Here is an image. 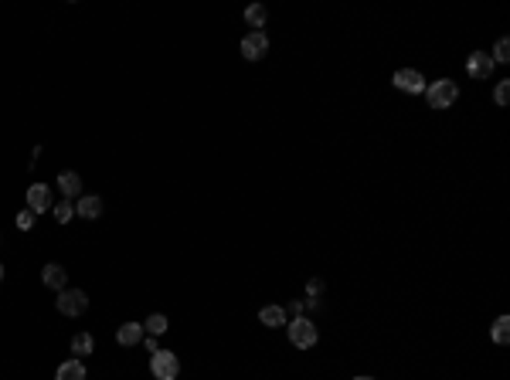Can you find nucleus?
Returning <instances> with one entry per match:
<instances>
[{
    "label": "nucleus",
    "mask_w": 510,
    "mask_h": 380,
    "mask_svg": "<svg viewBox=\"0 0 510 380\" xmlns=\"http://www.w3.org/2000/svg\"><path fill=\"white\" fill-rule=\"evenodd\" d=\"M306 288H309V299H320V292H323V282H320V279H309V285H306Z\"/></svg>",
    "instance_id": "5701e85b"
},
{
    "label": "nucleus",
    "mask_w": 510,
    "mask_h": 380,
    "mask_svg": "<svg viewBox=\"0 0 510 380\" xmlns=\"http://www.w3.org/2000/svg\"><path fill=\"white\" fill-rule=\"evenodd\" d=\"M55 200H51V187L48 184H31L27 187V211H34V214H41V211H48Z\"/></svg>",
    "instance_id": "0eeeda50"
},
{
    "label": "nucleus",
    "mask_w": 510,
    "mask_h": 380,
    "mask_svg": "<svg viewBox=\"0 0 510 380\" xmlns=\"http://www.w3.org/2000/svg\"><path fill=\"white\" fill-rule=\"evenodd\" d=\"M259 319H262V326H286L290 319H286V309L283 306H266V309H259Z\"/></svg>",
    "instance_id": "2eb2a0df"
},
{
    "label": "nucleus",
    "mask_w": 510,
    "mask_h": 380,
    "mask_svg": "<svg viewBox=\"0 0 510 380\" xmlns=\"http://www.w3.org/2000/svg\"><path fill=\"white\" fill-rule=\"evenodd\" d=\"M55 380H86V364L79 360V357H72V360H65L62 367H58V374Z\"/></svg>",
    "instance_id": "4468645a"
},
{
    "label": "nucleus",
    "mask_w": 510,
    "mask_h": 380,
    "mask_svg": "<svg viewBox=\"0 0 510 380\" xmlns=\"http://www.w3.org/2000/svg\"><path fill=\"white\" fill-rule=\"evenodd\" d=\"M354 380H374V377H354Z\"/></svg>",
    "instance_id": "a878e982"
},
{
    "label": "nucleus",
    "mask_w": 510,
    "mask_h": 380,
    "mask_svg": "<svg viewBox=\"0 0 510 380\" xmlns=\"http://www.w3.org/2000/svg\"><path fill=\"white\" fill-rule=\"evenodd\" d=\"M143 336H146L143 323H123V326L116 329V340H119V347H136V343H143Z\"/></svg>",
    "instance_id": "9d476101"
},
{
    "label": "nucleus",
    "mask_w": 510,
    "mask_h": 380,
    "mask_svg": "<svg viewBox=\"0 0 510 380\" xmlns=\"http://www.w3.org/2000/svg\"><path fill=\"white\" fill-rule=\"evenodd\" d=\"M41 282L48 285V288H55V292H62V288H65V282H68V272H65L62 265L48 262V265L41 269Z\"/></svg>",
    "instance_id": "9b49d317"
},
{
    "label": "nucleus",
    "mask_w": 510,
    "mask_h": 380,
    "mask_svg": "<svg viewBox=\"0 0 510 380\" xmlns=\"http://www.w3.org/2000/svg\"><path fill=\"white\" fill-rule=\"evenodd\" d=\"M490 336H494V343H497V347H504V343H507V340H510V316H500V319L494 323Z\"/></svg>",
    "instance_id": "f3484780"
},
{
    "label": "nucleus",
    "mask_w": 510,
    "mask_h": 380,
    "mask_svg": "<svg viewBox=\"0 0 510 380\" xmlns=\"http://www.w3.org/2000/svg\"><path fill=\"white\" fill-rule=\"evenodd\" d=\"M55 306H58L62 316H82L89 309V295L82 288H62L58 299H55Z\"/></svg>",
    "instance_id": "20e7f679"
},
{
    "label": "nucleus",
    "mask_w": 510,
    "mask_h": 380,
    "mask_svg": "<svg viewBox=\"0 0 510 380\" xmlns=\"http://www.w3.org/2000/svg\"><path fill=\"white\" fill-rule=\"evenodd\" d=\"M143 347H146L150 353H157V350H160V343H157V336H143Z\"/></svg>",
    "instance_id": "393cba45"
},
{
    "label": "nucleus",
    "mask_w": 510,
    "mask_h": 380,
    "mask_svg": "<svg viewBox=\"0 0 510 380\" xmlns=\"http://www.w3.org/2000/svg\"><path fill=\"white\" fill-rule=\"evenodd\" d=\"M72 217H75V204H72V200H58V204H55V221H58V224H68Z\"/></svg>",
    "instance_id": "6ab92c4d"
},
{
    "label": "nucleus",
    "mask_w": 510,
    "mask_h": 380,
    "mask_svg": "<svg viewBox=\"0 0 510 380\" xmlns=\"http://www.w3.org/2000/svg\"><path fill=\"white\" fill-rule=\"evenodd\" d=\"M266 51H269V34H266V31H248V34L242 38V55H245V62H259V58H266Z\"/></svg>",
    "instance_id": "39448f33"
},
{
    "label": "nucleus",
    "mask_w": 510,
    "mask_h": 380,
    "mask_svg": "<svg viewBox=\"0 0 510 380\" xmlns=\"http://www.w3.org/2000/svg\"><path fill=\"white\" fill-rule=\"evenodd\" d=\"M58 190H62L68 200H72V197L79 200V197H82V177H79L75 170H65V174L58 177Z\"/></svg>",
    "instance_id": "f8f14e48"
},
{
    "label": "nucleus",
    "mask_w": 510,
    "mask_h": 380,
    "mask_svg": "<svg viewBox=\"0 0 510 380\" xmlns=\"http://www.w3.org/2000/svg\"><path fill=\"white\" fill-rule=\"evenodd\" d=\"M466 72H470L473 79H490V72H494V58H490L487 51H473L470 62H466Z\"/></svg>",
    "instance_id": "6e6552de"
},
{
    "label": "nucleus",
    "mask_w": 510,
    "mask_h": 380,
    "mask_svg": "<svg viewBox=\"0 0 510 380\" xmlns=\"http://www.w3.org/2000/svg\"><path fill=\"white\" fill-rule=\"evenodd\" d=\"M150 370H153L157 380H177L181 360H177V353H170V350H157V353H150Z\"/></svg>",
    "instance_id": "7ed1b4c3"
},
{
    "label": "nucleus",
    "mask_w": 510,
    "mask_h": 380,
    "mask_svg": "<svg viewBox=\"0 0 510 380\" xmlns=\"http://www.w3.org/2000/svg\"><path fill=\"white\" fill-rule=\"evenodd\" d=\"M494 98H497V105H507L510 102V82H500L497 92H494Z\"/></svg>",
    "instance_id": "4be33fe9"
},
{
    "label": "nucleus",
    "mask_w": 510,
    "mask_h": 380,
    "mask_svg": "<svg viewBox=\"0 0 510 380\" xmlns=\"http://www.w3.org/2000/svg\"><path fill=\"white\" fill-rule=\"evenodd\" d=\"M286 333H290V343L300 347V350H309V347L316 343V326H313V319H306V316L290 319V323H286Z\"/></svg>",
    "instance_id": "f03ea898"
},
{
    "label": "nucleus",
    "mask_w": 510,
    "mask_h": 380,
    "mask_svg": "<svg viewBox=\"0 0 510 380\" xmlns=\"http://www.w3.org/2000/svg\"><path fill=\"white\" fill-rule=\"evenodd\" d=\"M167 326H170V323H167V316H164V312H153V316L143 323V329H146L150 336H160V333H167Z\"/></svg>",
    "instance_id": "a211bd4d"
},
{
    "label": "nucleus",
    "mask_w": 510,
    "mask_h": 380,
    "mask_svg": "<svg viewBox=\"0 0 510 380\" xmlns=\"http://www.w3.org/2000/svg\"><path fill=\"white\" fill-rule=\"evenodd\" d=\"M425 98H429L432 109H449V105L459 98V85H456L452 79H439V82L425 85Z\"/></svg>",
    "instance_id": "f257e3e1"
},
{
    "label": "nucleus",
    "mask_w": 510,
    "mask_h": 380,
    "mask_svg": "<svg viewBox=\"0 0 510 380\" xmlns=\"http://www.w3.org/2000/svg\"><path fill=\"white\" fill-rule=\"evenodd\" d=\"M242 17H245V24H248L252 31H262L266 21H269V10H266V3H248Z\"/></svg>",
    "instance_id": "ddd939ff"
},
{
    "label": "nucleus",
    "mask_w": 510,
    "mask_h": 380,
    "mask_svg": "<svg viewBox=\"0 0 510 380\" xmlns=\"http://www.w3.org/2000/svg\"><path fill=\"white\" fill-rule=\"evenodd\" d=\"M286 312H290L293 319H296V316H303V302H300V299H293V302L286 306Z\"/></svg>",
    "instance_id": "b1692460"
},
{
    "label": "nucleus",
    "mask_w": 510,
    "mask_h": 380,
    "mask_svg": "<svg viewBox=\"0 0 510 380\" xmlns=\"http://www.w3.org/2000/svg\"><path fill=\"white\" fill-rule=\"evenodd\" d=\"M75 214L86 217V221L102 217V197H96V193H82V197L75 200Z\"/></svg>",
    "instance_id": "1a4fd4ad"
},
{
    "label": "nucleus",
    "mask_w": 510,
    "mask_h": 380,
    "mask_svg": "<svg viewBox=\"0 0 510 380\" xmlns=\"http://www.w3.org/2000/svg\"><path fill=\"white\" fill-rule=\"evenodd\" d=\"M92 350H96V340H92L89 333H75V336H72V353H79V360L89 357Z\"/></svg>",
    "instance_id": "dca6fc26"
},
{
    "label": "nucleus",
    "mask_w": 510,
    "mask_h": 380,
    "mask_svg": "<svg viewBox=\"0 0 510 380\" xmlns=\"http://www.w3.org/2000/svg\"><path fill=\"white\" fill-rule=\"evenodd\" d=\"M395 89H402L408 95H418V92H425V79L415 68H398L395 72Z\"/></svg>",
    "instance_id": "423d86ee"
},
{
    "label": "nucleus",
    "mask_w": 510,
    "mask_h": 380,
    "mask_svg": "<svg viewBox=\"0 0 510 380\" xmlns=\"http://www.w3.org/2000/svg\"><path fill=\"white\" fill-rule=\"evenodd\" d=\"M34 221H38V217H34V211H21V214H17V228H21V231H31V228H34Z\"/></svg>",
    "instance_id": "412c9836"
},
{
    "label": "nucleus",
    "mask_w": 510,
    "mask_h": 380,
    "mask_svg": "<svg viewBox=\"0 0 510 380\" xmlns=\"http://www.w3.org/2000/svg\"><path fill=\"white\" fill-rule=\"evenodd\" d=\"M0 279H3V265H0Z\"/></svg>",
    "instance_id": "bb28decb"
},
{
    "label": "nucleus",
    "mask_w": 510,
    "mask_h": 380,
    "mask_svg": "<svg viewBox=\"0 0 510 380\" xmlns=\"http://www.w3.org/2000/svg\"><path fill=\"white\" fill-rule=\"evenodd\" d=\"M497 62H500V65H507L510 62V41L507 38H500L497 48H494V65H497Z\"/></svg>",
    "instance_id": "aec40b11"
}]
</instances>
